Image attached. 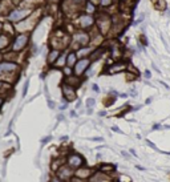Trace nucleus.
<instances>
[{
  "label": "nucleus",
  "mask_w": 170,
  "mask_h": 182,
  "mask_svg": "<svg viewBox=\"0 0 170 182\" xmlns=\"http://www.w3.org/2000/svg\"><path fill=\"white\" fill-rule=\"evenodd\" d=\"M25 43H27V36H25V35H21V36H19L16 39L15 44H13V49H15V51L21 49V48L25 45Z\"/></svg>",
  "instance_id": "1"
},
{
  "label": "nucleus",
  "mask_w": 170,
  "mask_h": 182,
  "mask_svg": "<svg viewBox=\"0 0 170 182\" xmlns=\"http://www.w3.org/2000/svg\"><path fill=\"white\" fill-rule=\"evenodd\" d=\"M29 11L28 10H23V11H15V12H12L11 15H10V19L12 21H17V20H20V19H23V17L28 13Z\"/></svg>",
  "instance_id": "2"
},
{
  "label": "nucleus",
  "mask_w": 170,
  "mask_h": 182,
  "mask_svg": "<svg viewBox=\"0 0 170 182\" xmlns=\"http://www.w3.org/2000/svg\"><path fill=\"white\" fill-rule=\"evenodd\" d=\"M89 65V60H81V61H79L77 64H76V73L77 74H81L85 69H87V66Z\"/></svg>",
  "instance_id": "3"
},
{
  "label": "nucleus",
  "mask_w": 170,
  "mask_h": 182,
  "mask_svg": "<svg viewBox=\"0 0 170 182\" xmlns=\"http://www.w3.org/2000/svg\"><path fill=\"white\" fill-rule=\"evenodd\" d=\"M16 68L15 64H10V63H3L0 64V72H7V70H13Z\"/></svg>",
  "instance_id": "4"
},
{
  "label": "nucleus",
  "mask_w": 170,
  "mask_h": 182,
  "mask_svg": "<svg viewBox=\"0 0 170 182\" xmlns=\"http://www.w3.org/2000/svg\"><path fill=\"white\" fill-rule=\"evenodd\" d=\"M93 24V19L91 16H83L81 17V25L83 27H89Z\"/></svg>",
  "instance_id": "5"
},
{
  "label": "nucleus",
  "mask_w": 170,
  "mask_h": 182,
  "mask_svg": "<svg viewBox=\"0 0 170 182\" xmlns=\"http://www.w3.org/2000/svg\"><path fill=\"white\" fill-rule=\"evenodd\" d=\"M74 40L76 41H79V43H81V44H85L88 41V36L85 33H77L74 36Z\"/></svg>",
  "instance_id": "6"
},
{
  "label": "nucleus",
  "mask_w": 170,
  "mask_h": 182,
  "mask_svg": "<svg viewBox=\"0 0 170 182\" xmlns=\"http://www.w3.org/2000/svg\"><path fill=\"white\" fill-rule=\"evenodd\" d=\"M64 93H65V96L68 97V100H74V93H73V89L72 88H69V87H65L64 88Z\"/></svg>",
  "instance_id": "7"
},
{
  "label": "nucleus",
  "mask_w": 170,
  "mask_h": 182,
  "mask_svg": "<svg viewBox=\"0 0 170 182\" xmlns=\"http://www.w3.org/2000/svg\"><path fill=\"white\" fill-rule=\"evenodd\" d=\"M69 162H70V165H72V166H80V165H81V162H83V159L80 158L79 156H76V157L70 158Z\"/></svg>",
  "instance_id": "8"
},
{
  "label": "nucleus",
  "mask_w": 170,
  "mask_h": 182,
  "mask_svg": "<svg viewBox=\"0 0 170 182\" xmlns=\"http://www.w3.org/2000/svg\"><path fill=\"white\" fill-rule=\"evenodd\" d=\"M124 69H125V64L118 63V64H116L113 68H110V72H120V70H124Z\"/></svg>",
  "instance_id": "9"
},
{
  "label": "nucleus",
  "mask_w": 170,
  "mask_h": 182,
  "mask_svg": "<svg viewBox=\"0 0 170 182\" xmlns=\"http://www.w3.org/2000/svg\"><path fill=\"white\" fill-rule=\"evenodd\" d=\"M155 7H157L158 10H166V2H165V0H157V2H155Z\"/></svg>",
  "instance_id": "10"
},
{
  "label": "nucleus",
  "mask_w": 170,
  "mask_h": 182,
  "mask_svg": "<svg viewBox=\"0 0 170 182\" xmlns=\"http://www.w3.org/2000/svg\"><path fill=\"white\" fill-rule=\"evenodd\" d=\"M57 56H59V52H57V51L51 52V55H49V57H48V61H49V63H53V61L57 59Z\"/></svg>",
  "instance_id": "11"
},
{
  "label": "nucleus",
  "mask_w": 170,
  "mask_h": 182,
  "mask_svg": "<svg viewBox=\"0 0 170 182\" xmlns=\"http://www.w3.org/2000/svg\"><path fill=\"white\" fill-rule=\"evenodd\" d=\"M8 43V39L6 36H0V48H4Z\"/></svg>",
  "instance_id": "12"
},
{
  "label": "nucleus",
  "mask_w": 170,
  "mask_h": 182,
  "mask_svg": "<svg viewBox=\"0 0 170 182\" xmlns=\"http://www.w3.org/2000/svg\"><path fill=\"white\" fill-rule=\"evenodd\" d=\"M145 141H146V145L149 146V148H151L153 150H157V152H159V150H158V148H157V145H155V144H153L150 140H145Z\"/></svg>",
  "instance_id": "13"
},
{
  "label": "nucleus",
  "mask_w": 170,
  "mask_h": 182,
  "mask_svg": "<svg viewBox=\"0 0 170 182\" xmlns=\"http://www.w3.org/2000/svg\"><path fill=\"white\" fill-rule=\"evenodd\" d=\"M74 60H76V55H74V53H70L69 57H68V64L69 65H73L74 64Z\"/></svg>",
  "instance_id": "14"
},
{
  "label": "nucleus",
  "mask_w": 170,
  "mask_h": 182,
  "mask_svg": "<svg viewBox=\"0 0 170 182\" xmlns=\"http://www.w3.org/2000/svg\"><path fill=\"white\" fill-rule=\"evenodd\" d=\"M112 130L116 132V133H120V134H124V132H122L121 129H120L118 126H112Z\"/></svg>",
  "instance_id": "15"
},
{
  "label": "nucleus",
  "mask_w": 170,
  "mask_h": 182,
  "mask_svg": "<svg viewBox=\"0 0 170 182\" xmlns=\"http://www.w3.org/2000/svg\"><path fill=\"white\" fill-rule=\"evenodd\" d=\"M95 103H96V101H95V99H88V101H87V105L89 106V108H91V106H93V105H95Z\"/></svg>",
  "instance_id": "16"
},
{
  "label": "nucleus",
  "mask_w": 170,
  "mask_h": 182,
  "mask_svg": "<svg viewBox=\"0 0 170 182\" xmlns=\"http://www.w3.org/2000/svg\"><path fill=\"white\" fill-rule=\"evenodd\" d=\"M28 81H25V84H24V89H23V96H25L27 95V91H28Z\"/></svg>",
  "instance_id": "17"
},
{
  "label": "nucleus",
  "mask_w": 170,
  "mask_h": 182,
  "mask_svg": "<svg viewBox=\"0 0 170 182\" xmlns=\"http://www.w3.org/2000/svg\"><path fill=\"white\" fill-rule=\"evenodd\" d=\"M110 2H112V0H101V4H102V6H109Z\"/></svg>",
  "instance_id": "18"
},
{
  "label": "nucleus",
  "mask_w": 170,
  "mask_h": 182,
  "mask_svg": "<svg viewBox=\"0 0 170 182\" xmlns=\"http://www.w3.org/2000/svg\"><path fill=\"white\" fill-rule=\"evenodd\" d=\"M92 89L95 92H100V88H98V85H96V84H93L92 85Z\"/></svg>",
  "instance_id": "19"
},
{
  "label": "nucleus",
  "mask_w": 170,
  "mask_h": 182,
  "mask_svg": "<svg viewBox=\"0 0 170 182\" xmlns=\"http://www.w3.org/2000/svg\"><path fill=\"white\" fill-rule=\"evenodd\" d=\"M161 128H162V126H161L159 124H154V125H153V130H158V129H161Z\"/></svg>",
  "instance_id": "20"
},
{
  "label": "nucleus",
  "mask_w": 170,
  "mask_h": 182,
  "mask_svg": "<svg viewBox=\"0 0 170 182\" xmlns=\"http://www.w3.org/2000/svg\"><path fill=\"white\" fill-rule=\"evenodd\" d=\"M49 140H51V137H45V138H43V140H41V144H43V145H45Z\"/></svg>",
  "instance_id": "21"
},
{
  "label": "nucleus",
  "mask_w": 170,
  "mask_h": 182,
  "mask_svg": "<svg viewBox=\"0 0 170 182\" xmlns=\"http://www.w3.org/2000/svg\"><path fill=\"white\" fill-rule=\"evenodd\" d=\"M145 77H146V78H150V77H151L150 70H145Z\"/></svg>",
  "instance_id": "22"
},
{
  "label": "nucleus",
  "mask_w": 170,
  "mask_h": 182,
  "mask_svg": "<svg viewBox=\"0 0 170 182\" xmlns=\"http://www.w3.org/2000/svg\"><path fill=\"white\" fill-rule=\"evenodd\" d=\"M151 66H153V69H154V70H155V72H157V73H161V70H159V69L157 68V65H155L154 63H153V64H151Z\"/></svg>",
  "instance_id": "23"
},
{
  "label": "nucleus",
  "mask_w": 170,
  "mask_h": 182,
  "mask_svg": "<svg viewBox=\"0 0 170 182\" xmlns=\"http://www.w3.org/2000/svg\"><path fill=\"white\" fill-rule=\"evenodd\" d=\"M141 41L144 43V45H147V41H146V37H145V36H142V37H141Z\"/></svg>",
  "instance_id": "24"
},
{
  "label": "nucleus",
  "mask_w": 170,
  "mask_h": 182,
  "mask_svg": "<svg viewBox=\"0 0 170 182\" xmlns=\"http://www.w3.org/2000/svg\"><path fill=\"white\" fill-rule=\"evenodd\" d=\"M48 106H49V108H55V104H53L52 101L49 100V101H48Z\"/></svg>",
  "instance_id": "25"
},
{
  "label": "nucleus",
  "mask_w": 170,
  "mask_h": 182,
  "mask_svg": "<svg viewBox=\"0 0 170 182\" xmlns=\"http://www.w3.org/2000/svg\"><path fill=\"white\" fill-rule=\"evenodd\" d=\"M104 138L102 137H95V138H92V141H102Z\"/></svg>",
  "instance_id": "26"
},
{
  "label": "nucleus",
  "mask_w": 170,
  "mask_h": 182,
  "mask_svg": "<svg viewBox=\"0 0 170 182\" xmlns=\"http://www.w3.org/2000/svg\"><path fill=\"white\" fill-rule=\"evenodd\" d=\"M129 152H130V154H132V156H134V157L137 156V153H136V150H134V149H130V150H129Z\"/></svg>",
  "instance_id": "27"
},
{
  "label": "nucleus",
  "mask_w": 170,
  "mask_h": 182,
  "mask_svg": "<svg viewBox=\"0 0 170 182\" xmlns=\"http://www.w3.org/2000/svg\"><path fill=\"white\" fill-rule=\"evenodd\" d=\"M151 100H153V97H149V99L146 100V103H145V104H150V103H151Z\"/></svg>",
  "instance_id": "28"
},
{
  "label": "nucleus",
  "mask_w": 170,
  "mask_h": 182,
  "mask_svg": "<svg viewBox=\"0 0 170 182\" xmlns=\"http://www.w3.org/2000/svg\"><path fill=\"white\" fill-rule=\"evenodd\" d=\"M159 83H161V84H162V85H164L165 88H166V89H169V85H168V84H165L164 81H159Z\"/></svg>",
  "instance_id": "29"
},
{
  "label": "nucleus",
  "mask_w": 170,
  "mask_h": 182,
  "mask_svg": "<svg viewBox=\"0 0 170 182\" xmlns=\"http://www.w3.org/2000/svg\"><path fill=\"white\" fill-rule=\"evenodd\" d=\"M66 106H68V105H66V104H64V105H61V106H60V109H61V110H64V109L66 108Z\"/></svg>",
  "instance_id": "30"
},
{
  "label": "nucleus",
  "mask_w": 170,
  "mask_h": 182,
  "mask_svg": "<svg viewBox=\"0 0 170 182\" xmlns=\"http://www.w3.org/2000/svg\"><path fill=\"white\" fill-rule=\"evenodd\" d=\"M74 2H84V0H74Z\"/></svg>",
  "instance_id": "31"
},
{
  "label": "nucleus",
  "mask_w": 170,
  "mask_h": 182,
  "mask_svg": "<svg viewBox=\"0 0 170 182\" xmlns=\"http://www.w3.org/2000/svg\"><path fill=\"white\" fill-rule=\"evenodd\" d=\"M169 15H170V12H169Z\"/></svg>",
  "instance_id": "32"
}]
</instances>
